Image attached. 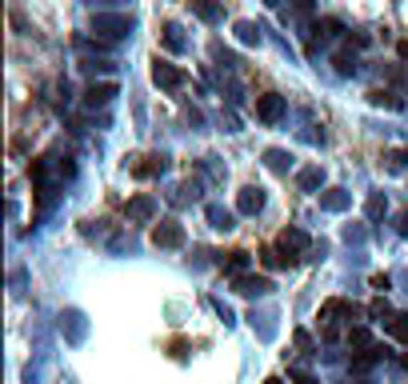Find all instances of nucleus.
I'll return each mask as SVG.
<instances>
[{"mask_svg": "<svg viewBox=\"0 0 408 384\" xmlns=\"http://www.w3.org/2000/svg\"><path fill=\"white\" fill-rule=\"evenodd\" d=\"M92 32L104 36V41H121V36L133 32V16L128 12H96L92 16Z\"/></svg>", "mask_w": 408, "mask_h": 384, "instance_id": "1", "label": "nucleus"}, {"mask_svg": "<svg viewBox=\"0 0 408 384\" xmlns=\"http://www.w3.org/2000/svg\"><path fill=\"white\" fill-rule=\"evenodd\" d=\"M184 81H188V72H184V69H176V64L160 61V56L153 61V84H156V89L176 92V89H184Z\"/></svg>", "mask_w": 408, "mask_h": 384, "instance_id": "2", "label": "nucleus"}, {"mask_svg": "<svg viewBox=\"0 0 408 384\" xmlns=\"http://www.w3.org/2000/svg\"><path fill=\"white\" fill-rule=\"evenodd\" d=\"M285 96L280 92H260L256 96V121L260 124H280V116H285Z\"/></svg>", "mask_w": 408, "mask_h": 384, "instance_id": "3", "label": "nucleus"}, {"mask_svg": "<svg viewBox=\"0 0 408 384\" xmlns=\"http://www.w3.org/2000/svg\"><path fill=\"white\" fill-rule=\"evenodd\" d=\"M308 244H312V241H308L305 228H285V233L276 236V248H280V253H285L292 264L300 261V253H308Z\"/></svg>", "mask_w": 408, "mask_h": 384, "instance_id": "4", "label": "nucleus"}, {"mask_svg": "<svg viewBox=\"0 0 408 384\" xmlns=\"http://www.w3.org/2000/svg\"><path fill=\"white\" fill-rule=\"evenodd\" d=\"M164 168H168V156H164V152H148V156H136V161L128 164V172H133L136 181H148V176H160Z\"/></svg>", "mask_w": 408, "mask_h": 384, "instance_id": "5", "label": "nucleus"}, {"mask_svg": "<svg viewBox=\"0 0 408 384\" xmlns=\"http://www.w3.org/2000/svg\"><path fill=\"white\" fill-rule=\"evenodd\" d=\"M233 293H240V296H268V293H272V281H268V276H256V273H240V276H233Z\"/></svg>", "mask_w": 408, "mask_h": 384, "instance_id": "6", "label": "nucleus"}, {"mask_svg": "<svg viewBox=\"0 0 408 384\" xmlns=\"http://www.w3.org/2000/svg\"><path fill=\"white\" fill-rule=\"evenodd\" d=\"M153 244H156V248H180V244H184V224L160 221L153 228Z\"/></svg>", "mask_w": 408, "mask_h": 384, "instance_id": "7", "label": "nucleus"}, {"mask_svg": "<svg viewBox=\"0 0 408 384\" xmlns=\"http://www.w3.org/2000/svg\"><path fill=\"white\" fill-rule=\"evenodd\" d=\"M260 208H265V188H260V184H245V188H240V196H236V213L256 216Z\"/></svg>", "mask_w": 408, "mask_h": 384, "instance_id": "8", "label": "nucleus"}, {"mask_svg": "<svg viewBox=\"0 0 408 384\" xmlns=\"http://www.w3.org/2000/svg\"><path fill=\"white\" fill-rule=\"evenodd\" d=\"M124 213H128V221H136V224H148V221L156 216V201L141 192V196H133V201L124 204Z\"/></svg>", "mask_w": 408, "mask_h": 384, "instance_id": "9", "label": "nucleus"}, {"mask_svg": "<svg viewBox=\"0 0 408 384\" xmlns=\"http://www.w3.org/2000/svg\"><path fill=\"white\" fill-rule=\"evenodd\" d=\"M188 9H193L204 24H216L225 16V4H220V0H188Z\"/></svg>", "mask_w": 408, "mask_h": 384, "instance_id": "10", "label": "nucleus"}, {"mask_svg": "<svg viewBox=\"0 0 408 384\" xmlns=\"http://www.w3.org/2000/svg\"><path fill=\"white\" fill-rule=\"evenodd\" d=\"M204 216H208V224H213L216 233H233V228H236V216L228 213V208H220V204H208Z\"/></svg>", "mask_w": 408, "mask_h": 384, "instance_id": "11", "label": "nucleus"}, {"mask_svg": "<svg viewBox=\"0 0 408 384\" xmlns=\"http://www.w3.org/2000/svg\"><path fill=\"white\" fill-rule=\"evenodd\" d=\"M113 96H116V84H113V81L88 84V92H84V104H88V108H96V104H108Z\"/></svg>", "mask_w": 408, "mask_h": 384, "instance_id": "12", "label": "nucleus"}, {"mask_svg": "<svg viewBox=\"0 0 408 384\" xmlns=\"http://www.w3.org/2000/svg\"><path fill=\"white\" fill-rule=\"evenodd\" d=\"M160 44L168 52H184V44H188V41L180 36V24H176V21H164L160 24Z\"/></svg>", "mask_w": 408, "mask_h": 384, "instance_id": "13", "label": "nucleus"}, {"mask_svg": "<svg viewBox=\"0 0 408 384\" xmlns=\"http://www.w3.org/2000/svg\"><path fill=\"white\" fill-rule=\"evenodd\" d=\"M296 184H300L305 192H317L320 184H325V168H320V164H308V168H300V172H296Z\"/></svg>", "mask_w": 408, "mask_h": 384, "instance_id": "14", "label": "nucleus"}, {"mask_svg": "<svg viewBox=\"0 0 408 384\" xmlns=\"http://www.w3.org/2000/svg\"><path fill=\"white\" fill-rule=\"evenodd\" d=\"M332 316H357V304H348V300H325L320 304V320H332Z\"/></svg>", "mask_w": 408, "mask_h": 384, "instance_id": "15", "label": "nucleus"}, {"mask_svg": "<svg viewBox=\"0 0 408 384\" xmlns=\"http://www.w3.org/2000/svg\"><path fill=\"white\" fill-rule=\"evenodd\" d=\"M320 208H328V213H345V208H348V192L345 188L320 192Z\"/></svg>", "mask_w": 408, "mask_h": 384, "instance_id": "16", "label": "nucleus"}, {"mask_svg": "<svg viewBox=\"0 0 408 384\" xmlns=\"http://www.w3.org/2000/svg\"><path fill=\"white\" fill-rule=\"evenodd\" d=\"M265 164L272 172H288L292 168V152H285V148H265Z\"/></svg>", "mask_w": 408, "mask_h": 384, "instance_id": "17", "label": "nucleus"}, {"mask_svg": "<svg viewBox=\"0 0 408 384\" xmlns=\"http://www.w3.org/2000/svg\"><path fill=\"white\" fill-rule=\"evenodd\" d=\"M233 32L240 44H260V24H253V21H236Z\"/></svg>", "mask_w": 408, "mask_h": 384, "instance_id": "18", "label": "nucleus"}, {"mask_svg": "<svg viewBox=\"0 0 408 384\" xmlns=\"http://www.w3.org/2000/svg\"><path fill=\"white\" fill-rule=\"evenodd\" d=\"M368 101L377 104V108H404V101H400L397 92H388V89H372L368 92Z\"/></svg>", "mask_w": 408, "mask_h": 384, "instance_id": "19", "label": "nucleus"}, {"mask_svg": "<svg viewBox=\"0 0 408 384\" xmlns=\"http://www.w3.org/2000/svg\"><path fill=\"white\" fill-rule=\"evenodd\" d=\"M384 328H388L392 336H397L400 344H408V313H392V316L384 320Z\"/></svg>", "mask_w": 408, "mask_h": 384, "instance_id": "20", "label": "nucleus"}, {"mask_svg": "<svg viewBox=\"0 0 408 384\" xmlns=\"http://www.w3.org/2000/svg\"><path fill=\"white\" fill-rule=\"evenodd\" d=\"M348 344H352L357 353H368V348H377V340H372V333H368V328H352V333H348Z\"/></svg>", "mask_w": 408, "mask_h": 384, "instance_id": "21", "label": "nucleus"}, {"mask_svg": "<svg viewBox=\"0 0 408 384\" xmlns=\"http://www.w3.org/2000/svg\"><path fill=\"white\" fill-rule=\"evenodd\" d=\"M245 264H248V253H225L220 256V268H228V273H245Z\"/></svg>", "mask_w": 408, "mask_h": 384, "instance_id": "22", "label": "nucleus"}, {"mask_svg": "<svg viewBox=\"0 0 408 384\" xmlns=\"http://www.w3.org/2000/svg\"><path fill=\"white\" fill-rule=\"evenodd\" d=\"M384 208H388V201H384V192H372V196H368V204H364V213H368V221H380V216H384Z\"/></svg>", "mask_w": 408, "mask_h": 384, "instance_id": "23", "label": "nucleus"}, {"mask_svg": "<svg viewBox=\"0 0 408 384\" xmlns=\"http://www.w3.org/2000/svg\"><path fill=\"white\" fill-rule=\"evenodd\" d=\"M332 64H337L340 76H352V72H357V56H348V52H337V56H332Z\"/></svg>", "mask_w": 408, "mask_h": 384, "instance_id": "24", "label": "nucleus"}, {"mask_svg": "<svg viewBox=\"0 0 408 384\" xmlns=\"http://www.w3.org/2000/svg\"><path fill=\"white\" fill-rule=\"evenodd\" d=\"M337 32H345V24H340V21H332V16L317 21V36H337Z\"/></svg>", "mask_w": 408, "mask_h": 384, "instance_id": "25", "label": "nucleus"}, {"mask_svg": "<svg viewBox=\"0 0 408 384\" xmlns=\"http://www.w3.org/2000/svg\"><path fill=\"white\" fill-rule=\"evenodd\" d=\"M377 360H380V348H368V353H360L357 360H352V368H360V373H364V368H372Z\"/></svg>", "mask_w": 408, "mask_h": 384, "instance_id": "26", "label": "nucleus"}, {"mask_svg": "<svg viewBox=\"0 0 408 384\" xmlns=\"http://www.w3.org/2000/svg\"><path fill=\"white\" fill-rule=\"evenodd\" d=\"M368 316H372V320H388L392 308H388V300H372V304H368Z\"/></svg>", "mask_w": 408, "mask_h": 384, "instance_id": "27", "label": "nucleus"}, {"mask_svg": "<svg viewBox=\"0 0 408 384\" xmlns=\"http://www.w3.org/2000/svg\"><path fill=\"white\" fill-rule=\"evenodd\" d=\"M292 340H296V348H300V353H312V336H308L305 328H296V336H292Z\"/></svg>", "mask_w": 408, "mask_h": 384, "instance_id": "28", "label": "nucleus"}, {"mask_svg": "<svg viewBox=\"0 0 408 384\" xmlns=\"http://www.w3.org/2000/svg\"><path fill=\"white\" fill-rule=\"evenodd\" d=\"M388 161H392V168H408V148H397Z\"/></svg>", "mask_w": 408, "mask_h": 384, "instance_id": "29", "label": "nucleus"}, {"mask_svg": "<svg viewBox=\"0 0 408 384\" xmlns=\"http://www.w3.org/2000/svg\"><path fill=\"white\" fill-rule=\"evenodd\" d=\"M288 376H292L296 384H320V380H317V376H312V373H300V368H292V373H288Z\"/></svg>", "mask_w": 408, "mask_h": 384, "instance_id": "30", "label": "nucleus"}, {"mask_svg": "<svg viewBox=\"0 0 408 384\" xmlns=\"http://www.w3.org/2000/svg\"><path fill=\"white\" fill-rule=\"evenodd\" d=\"M348 44H357V49H368L372 41H368L364 32H348Z\"/></svg>", "mask_w": 408, "mask_h": 384, "instance_id": "31", "label": "nucleus"}, {"mask_svg": "<svg viewBox=\"0 0 408 384\" xmlns=\"http://www.w3.org/2000/svg\"><path fill=\"white\" fill-rule=\"evenodd\" d=\"M397 233H400V236H408V208L397 216Z\"/></svg>", "mask_w": 408, "mask_h": 384, "instance_id": "32", "label": "nucleus"}, {"mask_svg": "<svg viewBox=\"0 0 408 384\" xmlns=\"http://www.w3.org/2000/svg\"><path fill=\"white\" fill-rule=\"evenodd\" d=\"M265 384H285V380H280V376H268V380Z\"/></svg>", "mask_w": 408, "mask_h": 384, "instance_id": "33", "label": "nucleus"}, {"mask_svg": "<svg viewBox=\"0 0 408 384\" xmlns=\"http://www.w3.org/2000/svg\"><path fill=\"white\" fill-rule=\"evenodd\" d=\"M265 4H272V9H276V4H280V0H265Z\"/></svg>", "mask_w": 408, "mask_h": 384, "instance_id": "34", "label": "nucleus"}, {"mask_svg": "<svg viewBox=\"0 0 408 384\" xmlns=\"http://www.w3.org/2000/svg\"><path fill=\"white\" fill-rule=\"evenodd\" d=\"M400 364H404V368H408V356H400Z\"/></svg>", "mask_w": 408, "mask_h": 384, "instance_id": "35", "label": "nucleus"}]
</instances>
